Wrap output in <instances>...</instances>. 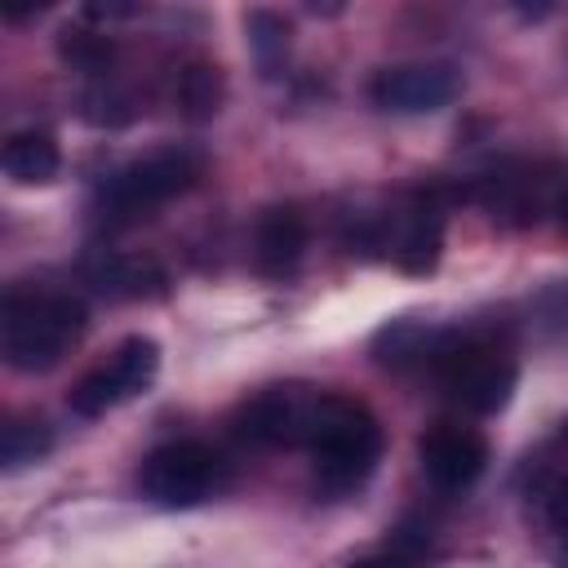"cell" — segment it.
<instances>
[{"instance_id":"cell-1","label":"cell","mask_w":568,"mask_h":568,"mask_svg":"<svg viewBox=\"0 0 568 568\" xmlns=\"http://www.w3.org/2000/svg\"><path fill=\"white\" fill-rule=\"evenodd\" d=\"M84 324V302L62 288H9L0 320L4 364L18 373H49L71 355Z\"/></svg>"},{"instance_id":"cell-2","label":"cell","mask_w":568,"mask_h":568,"mask_svg":"<svg viewBox=\"0 0 568 568\" xmlns=\"http://www.w3.org/2000/svg\"><path fill=\"white\" fill-rule=\"evenodd\" d=\"M306 448L315 457V479L324 493H355L382 462V422L355 399L324 395Z\"/></svg>"},{"instance_id":"cell-3","label":"cell","mask_w":568,"mask_h":568,"mask_svg":"<svg viewBox=\"0 0 568 568\" xmlns=\"http://www.w3.org/2000/svg\"><path fill=\"white\" fill-rule=\"evenodd\" d=\"M430 368H435L444 395L479 417L506 408L515 395V382H519L510 351L484 333H439L435 351H430Z\"/></svg>"},{"instance_id":"cell-4","label":"cell","mask_w":568,"mask_h":568,"mask_svg":"<svg viewBox=\"0 0 568 568\" xmlns=\"http://www.w3.org/2000/svg\"><path fill=\"white\" fill-rule=\"evenodd\" d=\"M195 178H200V155L186 146H164V151H151V155L124 164L120 173H111L98 209L111 226H129L138 217H151L173 195L191 191Z\"/></svg>"},{"instance_id":"cell-5","label":"cell","mask_w":568,"mask_h":568,"mask_svg":"<svg viewBox=\"0 0 568 568\" xmlns=\"http://www.w3.org/2000/svg\"><path fill=\"white\" fill-rule=\"evenodd\" d=\"M222 484H226V462L200 439L160 444L155 453H146L138 470V493L160 510H191L213 493H222Z\"/></svg>"},{"instance_id":"cell-6","label":"cell","mask_w":568,"mask_h":568,"mask_svg":"<svg viewBox=\"0 0 568 568\" xmlns=\"http://www.w3.org/2000/svg\"><path fill=\"white\" fill-rule=\"evenodd\" d=\"M155 373H160V342L146 333H133L102 364H93L89 373L75 377L67 404L75 417H102L106 408L142 395L155 382Z\"/></svg>"},{"instance_id":"cell-7","label":"cell","mask_w":568,"mask_h":568,"mask_svg":"<svg viewBox=\"0 0 568 568\" xmlns=\"http://www.w3.org/2000/svg\"><path fill=\"white\" fill-rule=\"evenodd\" d=\"M320 399L324 395H311L302 386H266V390H257L253 399L240 404L235 435L244 444H257V448L306 444L311 426H315V413H320Z\"/></svg>"},{"instance_id":"cell-8","label":"cell","mask_w":568,"mask_h":568,"mask_svg":"<svg viewBox=\"0 0 568 568\" xmlns=\"http://www.w3.org/2000/svg\"><path fill=\"white\" fill-rule=\"evenodd\" d=\"M462 93V75L448 62H399L373 75L368 98L390 115H430Z\"/></svg>"},{"instance_id":"cell-9","label":"cell","mask_w":568,"mask_h":568,"mask_svg":"<svg viewBox=\"0 0 568 568\" xmlns=\"http://www.w3.org/2000/svg\"><path fill=\"white\" fill-rule=\"evenodd\" d=\"M422 475L444 488V493H466L484 470H488V439L475 426L462 422H439L422 435L417 444Z\"/></svg>"},{"instance_id":"cell-10","label":"cell","mask_w":568,"mask_h":568,"mask_svg":"<svg viewBox=\"0 0 568 568\" xmlns=\"http://www.w3.org/2000/svg\"><path fill=\"white\" fill-rule=\"evenodd\" d=\"M382 248H390V257L408 275L435 271L439 248H444V204L430 191L413 195L399 213H390V231L382 235Z\"/></svg>"},{"instance_id":"cell-11","label":"cell","mask_w":568,"mask_h":568,"mask_svg":"<svg viewBox=\"0 0 568 568\" xmlns=\"http://www.w3.org/2000/svg\"><path fill=\"white\" fill-rule=\"evenodd\" d=\"M302 253H306V217L293 204H271L257 217V235H253L257 271L266 280H284L297 271Z\"/></svg>"},{"instance_id":"cell-12","label":"cell","mask_w":568,"mask_h":568,"mask_svg":"<svg viewBox=\"0 0 568 568\" xmlns=\"http://www.w3.org/2000/svg\"><path fill=\"white\" fill-rule=\"evenodd\" d=\"M89 280L106 297H124V302H155L169 293L164 266L142 253H102L89 262Z\"/></svg>"},{"instance_id":"cell-13","label":"cell","mask_w":568,"mask_h":568,"mask_svg":"<svg viewBox=\"0 0 568 568\" xmlns=\"http://www.w3.org/2000/svg\"><path fill=\"white\" fill-rule=\"evenodd\" d=\"M479 200L493 222L528 226L537 222V209H541V178L528 164H501L497 173L479 178Z\"/></svg>"},{"instance_id":"cell-14","label":"cell","mask_w":568,"mask_h":568,"mask_svg":"<svg viewBox=\"0 0 568 568\" xmlns=\"http://www.w3.org/2000/svg\"><path fill=\"white\" fill-rule=\"evenodd\" d=\"M222 102H226V75H222V67L209 62V58H191L178 71V80H173V106H178V115L191 120V124H204V120H213L222 111Z\"/></svg>"},{"instance_id":"cell-15","label":"cell","mask_w":568,"mask_h":568,"mask_svg":"<svg viewBox=\"0 0 568 568\" xmlns=\"http://www.w3.org/2000/svg\"><path fill=\"white\" fill-rule=\"evenodd\" d=\"M58 169H62V151H58L53 133L22 129V133H13L4 142V173L18 186H44V182L58 178Z\"/></svg>"},{"instance_id":"cell-16","label":"cell","mask_w":568,"mask_h":568,"mask_svg":"<svg viewBox=\"0 0 568 568\" xmlns=\"http://www.w3.org/2000/svg\"><path fill=\"white\" fill-rule=\"evenodd\" d=\"M244 27H248V49H253L257 71H262L266 80L280 75L284 62H288V44H293L288 18H280V13H271V9H253Z\"/></svg>"},{"instance_id":"cell-17","label":"cell","mask_w":568,"mask_h":568,"mask_svg":"<svg viewBox=\"0 0 568 568\" xmlns=\"http://www.w3.org/2000/svg\"><path fill=\"white\" fill-rule=\"evenodd\" d=\"M49 448H53V430L44 417H9L4 422V439H0L4 470H22V466L40 462Z\"/></svg>"},{"instance_id":"cell-18","label":"cell","mask_w":568,"mask_h":568,"mask_svg":"<svg viewBox=\"0 0 568 568\" xmlns=\"http://www.w3.org/2000/svg\"><path fill=\"white\" fill-rule=\"evenodd\" d=\"M58 53H62V62H71L84 75H106L115 67V44L102 31H89V27H62Z\"/></svg>"},{"instance_id":"cell-19","label":"cell","mask_w":568,"mask_h":568,"mask_svg":"<svg viewBox=\"0 0 568 568\" xmlns=\"http://www.w3.org/2000/svg\"><path fill=\"white\" fill-rule=\"evenodd\" d=\"M133 115H138V106H133V98H129L120 84L98 80L93 89L80 93V120H89L93 129H120V124H129Z\"/></svg>"},{"instance_id":"cell-20","label":"cell","mask_w":568,"mask_h":568,"mask_svg":"<svg viewBox=\"0 0 568 568\" xmlns=\"http://www.w3.org/2000/svg\"><path fill=\"white\" fill-rule=\"evenodd\" d=\"M138 13V0H84V18L98 22V27H111V22H124Z\"/></svg>"},{"instance_id":"cell-21","label":"cell","mask_w":568,"mask_h":568,"mask_svg":"<svg viewBox=\"0 0 568 568\" xmlns=\"http://www.w3.org/2000/svg\"><path fill=\"white\" fill-rule=\"evenodd\" d=\"M546 524L559 532V537H568V475L564 479H555L550 488H546Z\"/></svg>"},{"instance_id":"cell-22","label":"cell","mask_w":568,"mask_h":568,"mask_svg":"<svg viewBox=\"0 0 568 568\" xmlns=\"http://www.w3.org/2000/svg\"><path fill=\"white\" fill-rule=\"evenodd\" d=\"M515 4V13L524 18V22H546L555 9H559V0H510Z\"/></svg>"},{"instance_id":"cell-23","label":"cell","mask_w":568,"mask_h":568,"mask_svg":"<svg viewBox=\"0 0 568 568\" xmlns=\"http://www.w3.org/2000/svg\"><path fill=\"white\" fill-rule=\"evenodd\" d=\"M53 0H0V9H4V18L9 22H22V18H36L40 9H49Z\"/></svg>"},{"instance_id":"cell-24","label":"cell","mask_w":568,"mask_h":568,"mask_svg":"<svg viewBox=\"0 0 568 568\" xmlns=\"http://www.w3.org/2000/svg\"><path fill=\"white\" fill-rule=\"evenodd\" d=\"M306 9L320 13V18H337V13L346 9V0H306Z\"/></svg>"},{"instance_id":"cell-25","label":"cell","mask_w":568,"mask_h":568,"mask_svg":"<svg viewBox=\"0 0 568 568\" xmlns=\"http://www.w3.org/2000/svg\"><path fill=\"white\" fill-rule=\"evenodd\" d=\"M564 222H568V195H564Z\"/></svg>"}]
</instances>
